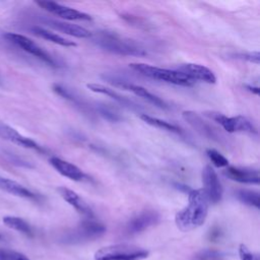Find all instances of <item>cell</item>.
Here are the masks:
<instances>
[{"label": "cell", "instance_id": "cell-25", "mask_svg": "<svg viewBox=\"0 0 260 260\" xmlns=\"http://www.w3.org/2000/svg\"><path fill=\"white\" fill-rule=\"evenodd\" d=\"M53 89H54V91H55L56 93H58L59 95H61V96L64 98L65 100L70 101L72 104H74L75 106L79 107L81 110H84L85 106H84V104L82 103V101H81L79 98H77V96H76L71 90H69L68 88H66V87H64L63 85H60V84H54V85H53Z\"/></svg>", "mask_w": 260, "mask_h": 260}, {"label": "cell", "instance_id": "cell-23", "mask_svg": "<svg viewBox=\"0 0 260 260\" xmlns=\"http://www.w3.org/2000/svg\"><path fill=\"white\" fill-rule=\"evenodd\" d=\"M3 223L8 226L9 229L15 230L25 236L31 237L32 236V230L30 225L22 218L17 216H5L3 217Z\"/></svg>", "mask_w": 260, "mask_h": 260}, {"label": "cell", "instance_id": "cell-17", "mask_svg": "<svg viewBox=\"0 0 260 260\" xmlns=\"http://www.w3.org/2000/svg\"><path fill=\"white\" fill-rule=\"evenodd\" d=\"M224 175L233 181L245 184H259L260 177L257 170L242 169L236 167H226Z\"/></svg>", "mask_w": 260, "mask_h": 260}, {"label": "cell", "instance_id": "cell-19", "mask_svg": "<svg viewBox=\"0 0 260 260\" xmlns=\"http://www.w3.org/2000/svg\"><path fill=\"white\" fill-rule=\"evenodd\" d=\"M87 87L96 93H101V94H105L107 96H110L111 99H113L114 101L118 102L119 104H121L124 107H127L131 110H139L138 105H136L134 102H132L131 100H129L126 96L121 95L120 93H118L117 91H115L114 89H111L105 85L102 84H98V83H88Z\"/></svg>", "mask_w": 260, "mask_h": 260}, {"label": "cell", "instance_id": "cell-11", "mask_svg": "<svg viewBox=\"0 0 260 260\" xmlns=\"http://www.w3.org/2000/svg\"><path fill=\"white\" fill-rule=\"evenodd\" d=\"M110 82H112L113 84L123 88V89H126V90H129L131 92H133L135 95L139 96V98H142L143 100L147 101L148 103L152 104L153 106H156L158 108H161V109H168V104L162 101L160 98H158L157 95L151 93L150 91H148L145 87L141 86V85H137V84H133V83H130V82H127V81H123L121 79H116V78H112V79H109Z\"/></svg>", "mask_w": 260, "mask_h": 260}, {"label": "cell", "instance_id": "cell-2", "mask_svg": "<svg viewBox=\"0 0 260 260\" xmlns=\"http://www.w3.org/2000/svg\"><path fill=\"white\" fill-rule=\"evenodd\" d=\"M96 44L106 51L124 56H144V49L129 39L120 37L115 32L103 31L96 36Z\"/></svg>", "mask_w": 260, "mask_h": 260}, {"label": "cell", "instance_id": "cell-9", "mask_svg": "<svg viewBox=\"0 0 260 260\" xmlns=\"http://www.w3.org/2000/svg\"><path fill=\"white\" fill-rule=\"evenodd\" d=\"M202 182L203 190L207 196L209 202L216 204L221 200L222 197V187L217 174L210 166H205L202 171Z\"/></svg>", "mask_w": 260, "mask_h": 260}, {"label": "cell", "instance_id": "cell-7", "mask_svg": "<svg viewBox=\"0 0 260 260\" xmlns=\"http://www.w3.org/2000/svg\"><path fill=\"white\" fill-rule=\"evenodd\" d=\"M4 37L20 49H22L24 52L35 56L36 58L42 60L43 62L47 63L50 66L56 67V62L53 59V57L45 51L43 48H41L38 44H36L32 40L28 39L27 37L19 34H14V32H7L4 35Z\"/></svg>", "mask_w": 260, "mask_h": 260}, {"label": "cell", "instance_id": "cell-13", "mask_svg": "<svg viewBox=\"0 0 260 260\" xmlns=\"http://www.w3.org/2000/svg\"><path fill=\"white\" fill-rule=\"evenodd\" d=\"M182 116L184 120L187 121L188 124L193 129H195L200 135L214 141H219L220 137L217 131L214 130L209 124H207L198 113L194 111H184L182 113Z\"/></svg>", "mask_w": 260, "mask_h": 260}, {"label": "cell", "instance_id": "cell-21", "mask_svg": "<svg viewBox=\"0 0 260 260\" xmlns=\"http://www.w3.org/2000/svg\"><path fill=\"white\" fill-rule=\"evenodd\" d=\"M31 31L36 36H38L42 39H45L47 41H50L54 44H57V45H60V46H63V47H75L76 46V44L74 42H72L70 40H67V39H65V38H63V37H61V36H59L55 32H52L48 29H45L41 26L31 27Z\"/></svg>", "mask_w": 260, "mask_h": 260}, {"label": "cell", "instance_id": "cell-28", "mask_svg": "<svg viewBox=\"0 0 260 260\" xmlns=\"http://www.w3.org/2000/svg\"><path fill=\"white\" fill-rule=\"evenodd\" d=\"M0 260H29L24 254L7 249H0Z\"/></svg>", "mask_w": 260, "mask_h": 260}, {"label": "cell", "instance_id": "cell-32", "mask_svg": "<svg viewBox=\"0 0 260 260\" xmlns=\"http://www.w3.org/2000/svg\"><path fill=\"white\" fill-rule=\"evenodd\" d=\"M246 86V88L249 90V91H251V92H253V93H255L256 95H258L259 94V87H257V86H253V85H245Z\"/></svg>", "mask_w": 260, "mask_h": 260}, {"label": "cell", "instance_id": "cell-26", "mask_svg": "<svg viewBox=\"0 0 260 260\" xmlns=\"http://www.w3.org/2000/svg\"><path fill=\"white\" fill-rule=\"evenodd\" d=\"M192 260H224V255L215 249H203L197 252Z\"/></svg>", "mask_w": 260, "mask_h": 260}, {"label": "cell", "instance_id": "cell-20", "mask_svg": "<svg viewBox=\"0 0 260 260\" xmlns=\"http://www.w3.org/2000/svg\"><path fill=\"white\" fill-rule=\"evenodd\" d=\"M0 189L18 197L27 198V199H37V195L32 193L30 190H28L21 184L17 183L16 181L2 177V176H0Z\"/></svg>", "mask_w": 260, "mask_h": 260}, {"label": "cell", "instance_id": "cell-5", "mask_svg": "<svg viewBox=\"0 0 260 260\" xmlns=\"http://www.w3.org/2000/svg\"><path fill=\"white\" fill-rule=\"evenodd\" d=\"M148 251L129 244H116L101 248L94 253V260H143Z\"/></svg>", "mask_w": 260, "mask_h": 260}, {"label": "cell", "instance_id": "cell-6", "mask_svg": "<svg viewBox=\"0 0 260 260\" xmlns=\"http://www.w3.org/2000/svg\"><path fill=\"white\" fill-rule=\"evenodd\" d=\"M205 116L218 123L226 132H246L250 134H257V129L253 123L244 116L228 117L218 112H205Z\"/></svg>", "mask_w": 260, "mask_h": 260}, {"label": "cell", "instance_id": "cell-24", "mask_svg": "<svg viewBox=\"0 0 260 260\" xmlns=\"http://www.w3.org/2000/svg\"><path fill=\"white\" fill-rule=\"evenodd\" d=\"M236 197L243 204L259 208V193L257 191L241 189L236 192Z\"/></svg>", "mask_w": 260, "mask_h": 260}, {"label": "cell", "instance_id": "cell-27", "mask_svg": "<svg viewBox=\"0 0 260 260\" xmlns=\"http://www.w3.org/2000/svg\"><path fill=\"white\" fill-rule=\"evenodd\" d=\"M206 154L209 157V159L211 160V162L217 167V168H226L229 167V160L228 158H225L220 152H218L217 150L213 149V148H208L206 150Z\"/></svg>", "mask_w": 260, "mask_h": 260}, {"label": "cell", "instance_id": "cell-8", "mask_svg": "<svg viewBox=\"0 0 260 260\" xmlns=\"http://www.w3.org/2000/svg\"><path fill=\"white\" fill-rule=\"evenodd\" d=\"M160 219L159 213L153 209H145L133 216L125 226V232L129 236L137 235L155 225Z\"/></svg>", "mask_w": 260, "mask_h": 260}, {"label": "cell", "instance_id": "cell-33", "mask_svg": "<svg viewBox=\"0 0 260 260\" xmlns=\"http://www.w3.org/2000/svg\"><path fill=\"white\" fill-rule=\"evenodd\" d=\"M0 239H1V235H0Z\"/></svg>", "mask_w": 260, "mask_h": 260}, {"label": "cell", "instance_id": "cell-15", "mask_svg": "<svg viewBox=\"0 0 260 260\" xmlns=\"http://www.w3.org/2000/svg\"><path fill=\"white\" fill-rule=\"evenodd\" d=\"M0 137L8 140L10 142H13L17 145H20V146H23L26 148H31V149H35L38 151H43V148L37 142H35L32 139L23 136L18 131H16L14 128L10 127L9 125L3 124L2 122H0Z\"/></svg>", "mask_w": 260, "mask_h": 260}, {"label": "cell", "instance_id": "cell-31", "mask_svg": "<svg viewBox=\"0 0 260 260\" xmlns=\"http://www.w3.org/2000/svg\"><path fill=\"white\" fill-rule=\"evenodd\" d=\"M236 56H237V58L247 60V61L255 63L257 65L259 64V58H260L259 52H249V53H244V54H237Z\"/></svg>", "mask_w": 260, "mask_h": 260}, {"label": "cell", "instance_id": "cell-1", "mask_svg": "<svg viewBox=\"0 0 260 260\" xmlns=\"http://www.w3.org/2000/svg\"><path fill=\"white\" fill-rule=\"evenodd\" d=\"M209 201L203 189H193L188 193V204L177 212L175 222L182 232H189L202 225L207 217Z\"/></svg>", "mask_w": 260, "mask_h": 260}, {"label": "cell", "instance_id": "cell-29", "mask_svg": "<svg viewBox=\"0 0 260 260\" xmlns=\"http://www.w3.org/2000/svg\"><path fill=\"white\" fill-rule=\"evenodd\" d=\"M99 112L102 116H104L106 119L110 121H119L121 117L117 112H115L112 108H109L108 106H99Z\"/></svg>", "mask_w": 260, "mask_h": 260}, {"label": "cell", "instance_id": "cell-16", "mask_svg": "<svg viewBox=\"0 0 260 260\" xmlns=\"http://www.w3.org/2000/svg\"><path fill=\"white\" fill-rule=\"evenodd\" d=\"M50 164L59 174L70 180L82 181L86 178V175L78 167L60 157L52 156L50 158Z\"/></svg>", "mask_w": 260, "mask_h": 260}, {"label": "cell", "instance_id": "cell-22", "mask_svg": "<svg viewBox=\"0 0 260 260\" xmlns=\"http://www.w3.org/2000/svg\"><path fill=\"white\" fill-rule=\"evenodd\" d=\"M140 118L143 122H145L146 124H148L150 126H153L155 128H159V129H162V130L169 131V132L177 133V134H180L182 132L181 128L178 127L177 125L172 124L170 122H167L165 120H161L159 118H155V117H152V116L147 115V114H142L140 116Z\"/></svg>", "mask_w": 260, "mask_h": 260}, {"label": "cell", "instance_id": "cell-18", "mask_svg": "<svg viewBox=\"0 0 260 260\" xmlns=\"http://www.w3.org/2000/svg\"><path fill=\"white\" fill-rule=\"evenodd\" d=\"M46 24L51 26L54 29H57L58 31L67 34L72 37H76L79 39H84V38H89L91 37V32L87 30L86 28L77 25V24H72L69 22L65 21H60L56 19H46L45 20Z\"/></svg>", "mask_w": 260, "mask_h": 260}, {"label": "cell", "instance_id": "cell-14", "mask_svg": "<svg viewBox=\"0 0 260 260\" xmlns=\"http://www.w3.org/2000/svg\"><path fill=\"white\" fill-rule=\"evenodd\" d=\"M58 192L60 196L71 205L78 213L82 214L86 218H93V212L89 205L73 190L68 189L66 187H59Z\"/></svg>", "mask_w": 260, "mask_h": 260}, {"label": "cell", "instance_id": "cell-12", "mask_svg": "<svg viewBox=\"0 0 260 260\" xmlns=\"http://www.w3.org/2000/svg\"><path fill=\"white\" fill-rule=\"evenodd\" d=\"M192 81L199 80L206 83H215L216 77L214 73L204 65L195 64V63H185L178 67L177 69Z\"/></svg>", "mask_w": 260, "mask_h": 260}, {"label": "cell", "instance_id": "cell-3", "mask_svg": "<svg viewBox=\"0 0 260 260\" xmlns=\"http://www.w3.org/2000/svg\"><path fill=\"white\" fill-rule=\"evenodd\" d=\"M106 233V226L94 220L86 218L73 229L65 232L61 237V242L67 245H77L94 241Z\"/></svg>", "mask_w": 260, "mask_h": 260}, {"label": "cell", "instance_id": "cell-30", "mask_svg": "<svg viewBox=\"0 0 260 260\" xmlns=\"http://www.w3.org/2000/svg\"><path fill=\"white\" fill-rule=\"evenodd\" d=\"M239 257L240 260H259L258 256L252 253L249 248L244 244H241L239 246Z\"/></svg>", "mask_w": 260, "mask_h": 260}, {"label": "cell", "instance_id": "cell-4", "mask_svg": "<svg viewBox=\"0 0 260 260\" xmlns=\"http://www.w3.org/2000/svg\"><path fill=\"white\" fill-rule=\"evenodd\" d=\"M129 66L136 72L142 74L143 76H146L154 80L165 81L168 83L182 86H191L194 83V81H192L190 78H188L186 75H184L178 70L160 68L144 63H131L129 64Z\"/></svg>", "mask_w": 260, "mask_h": 260}, {"label": "cell", "instance_id": "cell-10", "mask_svg": "<svg viewBox=\"0 0 260 260\" xmlns=\"http://www.w3.org/2000/svg\"><path fill=\"white\" fill-rule=\"evenodd\" d=\"M40 7L46 11L57 15L66 20H90L91 17L87 13L81 12L74 8L64 6L62 4L53 2V1H37L36 2Z\"/></svg>", "mask_w": 260, "mask_h": 260}]
</instances>
